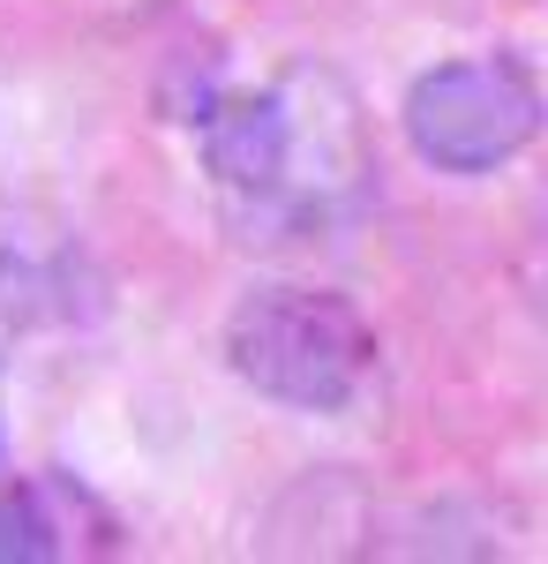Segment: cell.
<instances>
[{"instance_id":"obj_1","label":"cell","mask_w":548,"mask_h":564,"mask_svg":"<svg viewBox=\"0 0 548 564\" xmlns=\"http://www.w3.org/2000/svg\"><path fill=\"white\" fill-rule=\"evenodd\" d=\"M196 151L218 181L226 212L249 241H308L331 234L376 196V151L361 98L338 68L294 61L286 76L255 90H218L204 98Z\"/></svg>"},{"instance_id":"obj_2","label":"cell","mask_w":548,"mask_h":564,"mask_svg":"<svg viewBox=\"0 0 548 564\" xmlns=\"http://www.w3.org/2000/svg\"><path fill=\"white\" fill-rule=\"evenodd\" d=\"M376 361V324L331 286H249L226 316V369L294 414H346Z\"/></svg>"},{"instance_id":"obj_3","label":"cell","mask_w":548,"mask_h":564,"mask_svg":"<svg viewBox=\"0 0 548 564\" xmlns=\"http://www.w3.org/2000/svg\"><path fill=\"white\" fill-rule=\"evenodd\" d=\"M398 121H406V143H414L421 166L473 181L511 166L541 135L548 98L511 53H465V61H443V68L414 76Z\"/></svg>"},{"instance_id":"obj_4","label":"cell","mask_w":548,"mask_h":564,"mask_svg":"<svg viewBox=\"0 0 548 564\" xmlns=\"http://www.w3.org/2000/svg\"><path fill=\"white\" fill-rule=\"evenodd\" d=\"M68 550V520L45 481H8L0 489V564H31Z\"/></svg>"},{"instance_id":"obj_5","label":"cell","mask_w":548,"mask_h":564,"mask_svg":"<svg viewBox=\"0 0 548 564\" xmlns=\"http://www.w3.org/2000/svg\"><path fill=\"white\" fill-rule=\"evenodd\" d=\"M518 294H526V308L548 324V218H541V234L526 241V257H518Z\"/></svg>"}]
</instances>
